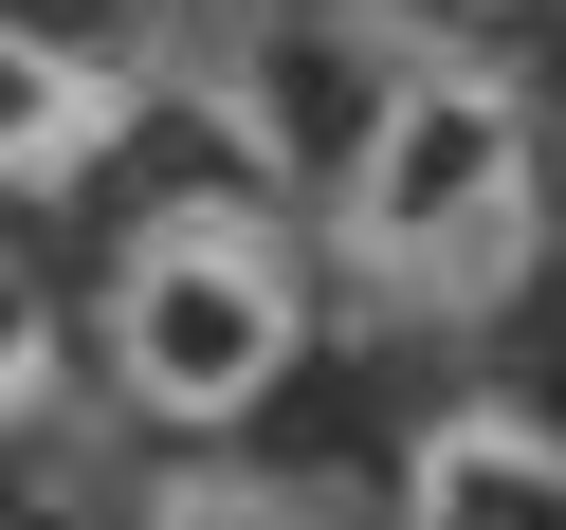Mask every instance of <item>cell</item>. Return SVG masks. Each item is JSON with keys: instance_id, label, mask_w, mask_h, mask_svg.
Segmentation results:
<instances>
[{"instance_id": "1", "label": "cell", "mask_w": 566, "mask_h": 530, "mask_svg": "<svg viewBox=\"0 0 566 530\" xmlns=\"http://www.w3.org/2000/svg\"><path fill=\"white\" fill-rule=\"evenodd\" d=\"M311 257H329L347 311L384 330H512L530 274L566 257V201H548V92L402 0L366 38V74L329 92V184H311Z\"/></svg>"}, {"instance_id": "2", "label": "cell", "mask_w": 566, "mask_h": 530, "mask_svg": "<svg viewBox=\"0 0 566 530\" xmlns=\"http://www.w3.org/2000/svg\"><path fill=\"white\" fill-rule=\"evenodd\" d=\"M329 330V257H311V201L238 147H184L128 184L111 165V238L74 274V384L147 439H256L311 384Z\"/></svg>"}, {"instance_id": "3", "label": "cell", "mask_w": 566, "mask_h": 530, "mask_svg": "<svg viewBox=\"0 0 566 530\" xmlns=\"http://www.w3.org/2000/svg\"><path fill=\"white\" fill-rule=\"evenodd\" d=\"M147 147V55L0 0V220H55V201H111V165Z\"/></svg>"}, {"instance_id": "4", "label": "cell", "mask_w": 566, "mask_h": 530, "mask_svg": "<svg viewBox=\"0 0 566 530\" xmlns=\"http://www.w3.org/2000/svg\"><path fill=\"white\" fill-rule=\"evenodd\" d=\"M384 530H566V403L457 384L384 439Z\"/></svg>"}, {"instance_id": "5", "label": "cell", "mask_w": 566, "mask_h": 530, "mask_svg": "<svg viewBox=\"0 0 566 530\" xmlns=\"http://www.w3.org/2000/svg\"><path fill=\"white\" fill-rule=\"evenodd\" d=\"M55 403H74V293L38 274V238L0 220V439H38Z\"/></svg>"}, {"instance_id": "6", "label": "cell", "mask_w": 566, "mask_h": 530, "mask_svg": "<svg viewBox=\"0 0 566 530\" xmlns=\"http://www.w3.org/2000/svg\"><path fill=\"white\" fill-rule=\"evenodd\" d=\"M220 530H347V512H220Z\"/></svg>"}, {"instance_id": "7", "label": "cell", "mask_w": 566, "mask_h": 530, "mask_svg": "<svg viewBox=\"0 0 566 530\" xmlns=\"http://www.w3.org/2000/svg\"><path fill=\"white\" fill-rule=\"evenodd\" d=\"M548 201H566V111H548Z\"/></svg>"}, {"instance_id": "8", "label": "cell", "mask_w": 566, "mask_h": 530, "mask_svg": "<svg viewBox=\"0 0 566 530\" xmlns=\"http://www.w3.org/2000/svg\"><path fill=\"white\" fill-rule=\"evenodd\" d=\"M256 19H311V0H256Z\"/></svg>"}, {"instance_id": "9", "label": "cell", "mask_w": 566, "mask_h": 530, "mask_svg": "<svg viewBox=\"0 0 566 530\" xmlns=\"http://www.w3.org/2000/svg\"><path fill=\"white\" fill-rule=\"evenodd\" d=\"M439 19H457V0H439Z\"/></svg>"}]
</instances>
